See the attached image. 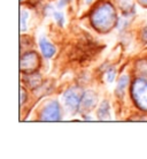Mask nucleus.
<instances>
[{"instance_id": "4", "label": "nucleus", "mask_w": 147, "mask_h": 159, "mask_svg": "<svg viewBox=\"0 0 147 159\" xmlns=\"http://www.w3.org/2000/svg\"><path fill=\"white\" fill-rule=\"evenodd\" d=\"M69 0H61V4H60V6H62V5H64V4H67Z\"/></svg>"}, {"instance_id": "2", "label": "nucleus", "mask_w": 147, "mask_h": 159, "mask_svg": "<svg viewBox=\"0 0 147 159\" xmlns=\"http://www.w3.org/2000/svg\"><path fill=\"white\" fill-rule=\"evenodd\" d=\"M125 84H127V77H123V79L119 81V88H117V92H119V93H123V90L125 89Z\"/></svg>"}, {"instance_id": "1", "label": "nucleus", "mask_w": 147, "mask_h": 159, "mask_svg": "<svg viewBox=\"0 0 147 159\" xmlns=\"http://www.w3.org/2000/svg\"><path fill=\"white\" fill-rule=\"evenodd\" d=\"M40 48H41V52H43V54H44L46 58H50L54 54V52H55V48L54 46L50 44L46 39L44 38H41L40 39Z\"/></svg>"}, {"instance_id": "3", "label": "nucleus", "mask_w": 147, "mask_h": 159, "mask_svg": "<svg viewBox=\"0 0 147 159\" xmlns=\"http://www.w3.org/2000/svg\"><path fill=\"white\" fill-rule=\"evenodd\" d=\"M54 16L58 19V21H59L60 24H63V17H62V15H61L60 13H55V14H54Z\"/></svg>"}]
</instances>
